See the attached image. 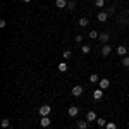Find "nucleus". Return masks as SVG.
Masks as SVG:
<instances>
[{"instance_id":"1","label":"nucleus","mask_w":129,"mask_h":129,"mask_svg":"<svg viewBox=\"0 0 129 129\" xmlns=\"http://www.w3.org/2000/svg\"><path fill=\"white\" fill-rule=\"evenodd\" d=\"M50 112H52V107H50V105H41L40 109H38V114H40L41 117H47V115H50Z\"/></svg>"},{"instance_id":"15","label":"nucleus","mask_w":129,"mask_h":129,"mask_svg":"<svg viewBox=\"0 0 129 129\" xmlns=\"http://www.w3.org/2000/svg\"><path fill=\"white\" fill-rule=\"evenodd\" d=\"M89 52H91V47H89V45H83V47H81V53H84V55H88Z\"/></svg>"},{"instance_id":"3","label":"nucleus","mask_w":129,"mask_h":129,"mask_svg":"<svg viewBox=\"0 0 129 129\" xmlns=\"http://www.w3.org/2000/svg\"><path fill=\"white\" fill-rule=\"evenodd\" d=\"M103 98V89L102 88H96L93 91V100H102Z\"/></svg>"},{"instance_id":"19","label":"nucleus","mask_w":129,"mask_h":129,"mask_svg":"<svg viewBox=\"0 0 129 129\" xmlns=\"http://www.w3.org/2000/svg\"><path fill=\"white\" fill-rule=\"evenodd\" d=\"M79 26L81 28H86V26H88V19H86V17H81L79 19Z\"/></svg>"},{"instance_id":"25","label":"nucleus","mask_w":129,"mask_h":129,"mask_svg":"<svg viewBox=\"0 0 129 129\" xmlns=\"http://www.w3.org/2000/svg\"><path fill=\"white\" fill-rule=\"evenodd\" d=\"M122 66H124V67H129V57H127V55L122 59Z\"/></svg>"},{"instance_id":"28","label":"nucleus","mask_w":129,"mask_h":129,"mask_svg":"<svg viewBox=\"0 0 129 129\" xmlns=\"http://www.w3.org/2000/svg\"><path fill=\"white\" fill-rule=\"evenodd\" d=\"M22 2H24V4H29V2H31V0H22Z\"/></svg>"},{"instance_id":"26","label":"nucleus","mask_w":129,"mask_h":129,"mask_svg":"<svg viewBox=\"0 0 129 129\" xmlns=\"http://www.w3.org/2000/svg\"><path fill=\"white\" fill-rule=\"evenodd\" d=\"M74 7H76L74 2H69V4H67V9H69V10H74Z\"/></svg>"},{"instance_id":"5","label":"nucleus","mask_w":129,"mask_h":129,"mask_svg":"<svg viewBox=\"0 0 129 129\" xmlns=\"http://www.w3.org/2000/svg\"><path fill=\"white\" fill-rule=\"evenodd\" d=\"M67 112H69V115H71V117H76V115L79 114V107H76V105H71Z\"/></svg>"},{"instance_id":"11","label":"nucleus","mask_w":129,"mask_h":129,"mask_svg":"<svg viewBox=\"0 0 129 129\" xmlns=\"http://www.w3.org/2000/svg\"><path fill=\"white\" fill-rule=\"evenodd\" d=\"M57 69H59L60 72H67V71H69V66H67V62H60L59 66H57Z\"/></svg>"},{"instance_id":"10","label":"nucleus","mask_w":129,"mask_h":129,"mask_svg":"<svg viewBox=\"0 0 129 129\" xmlns=\"http://www.w3.org/2000/svg\"><path fill=\"white\" fill-rule=\"evenodd\" d=\"M110 52H112L110 45H103V47H102V55H103V57H109Z\"/></svg>"},{"instance_id":"27","label":"nucleus","mask_w":129,"mask_h":129,"mask_svg":"<svg viewBox=\"0 0 129 129\" xmlns=\"http://www.w3.org/2000/svg\"><path fill=\"white\" fill-rule=\"evenodd\" d=\"M5 26H7V22H5L4 19H2V21H0V28H5Z\"/></svg>"},{"instance_id":"13","label":"nucleus","mask_w":129,"mask_h":129,"mask_svg":"<svg viewBox=\"0 0 129 129\" xmlns=\"http://www.w3.org/2000/svg\"><path fill=\"white\" fill-rule=\"evenodd\" d=\"M67 4H69L67 0H57V2H55V5H57L59 9H66V7H67Z\"/></svg>"},{"instance_id":"23","label":"nucleus","mask_w":129,"mask_h":129,"mask_svg":"<svg viewBox=\"0 0 129 129\" xmlns=\"http://www.w3.org/2000/svg\"><path fill=\"white\" fill-rule=\"evenodd\" d=\"M105 127H107V129H117V124H115V122H107Z\"/></svg>"},{"instance_id":"17","label":"nucleus","mask_w":129,"mask_h":129,"mask_svg":"<svg viewBox=\"0 0 129 129\" xmlns=\"http://www.w3.org/2000/svg\"><path fill=\"white\" fill-rule=\"evenodd\" d=\"M96 124H98L100 127H105V126H107V120L103 119V117H98V119H96Z\"/></svg>"},{"instance_id":"12","label":"nucleus","mask_w":129,"mask_h":129,"mask_svg":"<svg viewBox=\"0 0 129 129\" xmlns=\"http://www.w3.org/2000/svg\"><path fill=\"white\" fill-rule=\"evenodd\" d=\"M98 84H100V88H102V89H107V88L110 86V81H109V79H100Z\"/></svg>"},{"instance_id":"24","label":"nucleus","mask_w":129,"mask_h":129,"mask_svg":"<svg viewBox=\"0 0 129 129\" xmlns=\"http://www.w3.org/2000/svg\"><path fill=\"white\" fill-rule=\"evenodd\" d=\"M71 55H72V53H71V50H66V52H62V57H64V59H66V60L69 59Z\"/></svg>"},{"instance_id":"22","label":"nucleus","mask_w":129,"mask_h":129,"mask_svg":"<svg viewBox=\"0 0 129 129\" xmlns=\"http://www.w3.org/2000/svg\"><path fill=\"white\" fill-rule=\"evenodd\" d=\"M83 40H84V38H83L81 35H76V36H74V41H76L78 45H79V43H83Z\"/></svg>"},{"instance_id":"8","label":"nucleus","mask_w":129,"mask_h":129,"mask_svg":"<svg viewBox=\"0 0 129 129\" xmlns=\"http://www.w3.org/2000/svg\"><path fill=\"white\" fill-rule=\"evenodd\" d=\"M96 19H98L100 22H105V21L109 19V12H103V10H102V12H98V16H96Z\"/></svg>"},{"instance_id":"21","label":"nucleus","mask_w":129,"mask_h":129,"mask_svg":"<svg viewBox=\"0 0 129 129\" xmlns=\"http://www.w3.org/2000/svg\"><path fill=\"white\" fill-rule=\"evenodd\" d=\"M9 126H10V120L9 119H2V127H7V129H9Z\"/></svg>"},{"instance_id":"9","label":"nucleus","mask_w":129,"mask_h":129,"mask_svg":"<svg viewBox=\"0 0 129 129\" xmlns=\"http://www.w3.org/2000/svg\"><path fill=\"white\" fill-rule=\"evenodd\" d=\"M109 33H102V35H100L98 36V40H100V43H103V45H109V43H107V41H109Z\"/></svg>"},{"instance_id":"20","label":"nucleus","mask_w":129,"mask_h":129,"mask_svg":"<svg viewBox=\"0 0 129 129\" xmlns=\"http://www.w3.org/2000/svg\"><path fill=\"white\" fill-rule=\"evenodd\" d=\"M95 5H96L98 9H102V7L105 5V0H95Z\"/></svg>"},{"instance_id":"6","label":"nucleus","mask_w":129,"mask_h":129,"mask_svg":"<svg viewBox=\"0 0 129 129\" xmlns=\"http://www.w3.org/2000/svg\"><path fill=\"white\" fill-rule=\"evenodd\" d=\"M71 93H72V96H81V95H83V86H79V84H78V86H74Z\"/></svg>"},{"instance_id":"29","label":"nucleus","mask_w":129,"mask_h":129,"mask_svg":"<svg viewBox=\"0 0 129 129\" xmlns=\"http://www.w3.org/2000/svg\"><path fill=\"white\" fill-rule=\"evenodd\" d=\"M2 129H7V127H2Z\"/></svg>"},{"instance_id":"14","label":"nucleus","mask_w":129,"mask_h":129,"mask_svg":"<svg viewBox=\"0 0 129 129\" xmlns=\"http://www.w3.org/2000/svg\"><path fill=\"white\" fill-rule=\"evenodd\" d=\"M88 120H78V129H86L88 127Z\"/></svg>"},{"instance_id":"7","label":"nucleus","mask_w":129,"mask_h":129,"mask_svg":"<svg viewBox=\"0 0 129 129\" xmlns=\"http://www.w3.org/2000/svg\"><path fill=\"white\" fill-rule=\"evenodd\" d=\"M96 119H98V117H96V114H95V110H89L88 114H86V120H88V122H93V120L96 122Z\"/></svg>"},{"instance_id":"2","label":"nucleus","mask_w":129,"mask_h":129,"mask_svg":"<svg viewBox=\"0 0 129 129\" xmlns=\"http://www.w3.org/2000/svg\"><path fill=\"white\" fill-rule=\"evenodd\" d=\"M115 53H117L119 57H126V55H127V47H126V45H119L117 50H115Z\"/></svg>"},{"instance_id":"16","label":"nucleus","mask_w":129,"mask_h":129,"mask_svg":"<svg viewBox=\"0 0 129 129\" xmlns=\"http://www.w3.org/2000/svg\"><path fill=\"white\" fill-rule=\"evenodd\" d=\"M89 83H93V84H95V83H100L98 74H91V76H89Z\"/></svg>"},{"instance_id":"4","label":"nucleus","mask_w":129,"mask_h":129,"mask_svg":"<svg viewBox=\"0 0 129 129\" xmlns=\"http://www.w3.org/2000/svg\"><path fill=\"white\" fill-rule=\"evenodd\" d=\"M50 124H52V119H50L48 115H47V117H41V119H40V126H41V127H48Z\"/></svg>"},{"instance_id":"18","label":"nucleus","mask_w":129,"mask_h":129,"mask_svg":"<svg viewBox=\"0 0 129 129\" xmlns=\"http://www.w3.org/2000/svg\"><path fill=\"white\" fill-rule=\"evenodd\" d=\"M88 36L91 38V40H98V36H100V35H98V33H96L95 29H93V31H89V35H88Z\"/></svg>"}]
</instances>
